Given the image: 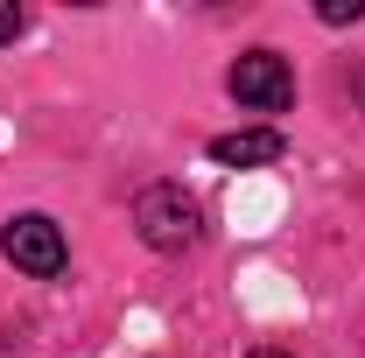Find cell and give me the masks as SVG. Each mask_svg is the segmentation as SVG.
<instances>
[{"label":"cell","instance_id":"1","mask_svg":"<svg viewBox=\"0 0 365 358\" xmlns=\"http://www.w3.org/2000/svg\"><path fill=\"white\" fill-rule=\"evenodd\" d=\"M134 232L155 246V253H190L204 239V211L182 183H148L134 197Z\"/></svg>","mask_w":365,"mask_h":358},{"label":"cell","instance_id":"2","mask_svg":"<svg viewBox=\"0 0 365 358\" xmlns=\"http://www.w3.org/2000/svg\"><path fill=\"white\" fill-rule=\"evenodd\" d=\"M0 253H7L14 267L29 274V281H56V274L71 267L63 225L43 218V211H21V218H7V232H0Z\"/></svg>","mask_w":365,"mask_h":358},{"label":"cell","instance_id":"3","mask_svg":"<svg viewBox=\"0 0 365 358\" xmlns=\"http://www.w3.org/2000/svg\"><path fill=\"white\" fill-rule=\"evenodd\" d=\"M225 85H232V98L253 106V113H288V106H295V71H288L281 49H246V56L232 63Z\"/></svg>","mask_w":365,"mask_h":358},{"label":"cell","instance_id":"4","mask_svg":"<svg viewBox=\"0 0 365 358\" xmlns=\"http://www.w3.org/2000/svg\"><path fill=\"white\" fill-rule=\"evenodd\" d=\"M281 155H288V134L281 127H239V134L211 140V162H225V169H267Z\"/></svg>","mask_w":365,"mask_h":358},{"label":"cell","instance_id":"5","mask_svg":"<svg viewBox=\"0 0 365 358\" xmlns=\"http://www.w3.org/2000/svg\"><path fill=\"white\" fill-rule=\"evenodd\" d=\"M317 21H330V29H344V21H365V0H323Z\"/></svg>","mask_w":365,"mask_h":358},{"label":"cell","instance_id":"6","mask_svg":"<svg viewBox=\"0 0 365 358\" xmlns=\"http://www.w3.org/2000/svg\"><path fill=\"white\" fill-rule=\"evenodd\" d=\"M21 21H29V14H21L14 0H0V43H14V36H21Z\"/></svg>","mask_w":365,"mask_h":358},{"label":"cell","instance_id":"7","mask_svg":"<svg viewBox=\"0 0 365 358\" xmlns=\"http://www.w3.org/2000/svg\"><path fill=\"white\" fill-rule=\"evenodd\" d=\"M253 358H288V352H253Z\"/></svg>","mask_w":365,"mask_h":358}]
</instances>
